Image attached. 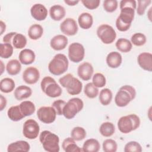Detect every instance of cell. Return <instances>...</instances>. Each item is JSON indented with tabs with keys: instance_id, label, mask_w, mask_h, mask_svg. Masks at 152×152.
<instances>
[{
	"instance_id": "24",
	"label": "cell",
	"mask_w": 152,
	"mask_h": 152,
	"mask_svg": "<svg viewBox=\"0 0 152 152\" xmlns=\"http://www.w3.org/2000/svg\"><path fill=\"white\" fill-rule=\"evenodd\" d=\"M78 22L80 27L83 29H89L91 27L93 23V16L88 12L81 13L78 18Z\"/></svg>"
},
{
	"instance_id": "41",
	"label": "cell",
	"mask_w": 152,
	"mask_h": 152,
	"mask_svg": "<svg viewBox=\"0 0 152 152\" xmlns=\"http://www.w3.org/2000/svg\"><path fill=\"white\" fill-rule=\"evenodd\" d=\"M92 83L97 88H101L106 85V80L104 75L102 73H96L93 77Z\"/></svg>"
},
{
	"instance_id": "22",
	"label": "cell",
	"mask_w": 152,
	"mask_h": 152,
	"mask_svg": "<svg viewBox=\"0 0 152 152\" xmlns=\"http://www.w3.org/2000/svg\"><path fill=\"white\" fill-rule=\"evenodd\" d=\"M66 11L64 7L60 5H54L50 8L49 15L51 18L55 21H60L64 18Z\"/></svg>"
},
{
	"instance_id": "31",
	"label": "cell",
	"mask_w": 152,
	"mask_h": 152,
	"mask_svg": "<svg viewBox=\"0 0 152 152\" xmlns=\"http://www.w3.org/2000/svg\"><path fill=\"white\" fill-rule=\"evenodd\" d=\"M115 131V125L110 122H105L101 124L99 128V131L102 135L105 137L112 136Z\"/></svg>"
},
{
	"instance_id": "45",
	"label": "cell",
	"mask_w": 152,
	"mask_h": 152,
	"mask_svg": "<svg viewBox=\"0 0 152 152\" xmlns=\"http://www.w3.org/2000/svg\"><path fill=\"white\" fill-rule=\"evenodd\" d=\"M66 102L61 100V99H59V100H56L55 101H54L52 104V106L54 108V109L55 110L56 112V115H62V111H63V108L64 107V106L66 104Z\"/></svg>"
},
{
	"instance_id": "34",
	"label": "cell",
	"mask_w": 152,
	"mask_h": 152,
	"mask_svg": "<svg viewBox=\"0 0 152 152\" xmlns=\"http://www.w3.org/2000/svg\"><path fill=\"white\" fill-rule=\"evenodd\" d=\"M112 97L113 94L112 91L110 89L106 88L100 91L99 99L100 103L102 105L107 106L110 103L112 100Z\"/></svg>"
},
{
	"instance_id": "17",
	"label": "cell",
	"mask_w": 152,
	"mask_h": 152,
	"mask_svg": "<svg viewBox=\"0 0 152 152\" xmlns=\"http://www.w3.org/2000/svg\"><path fill=\"white\" fill-rule=\"evenodd\" d=\"M137 62L140 66L145 71H152V54L149 52H142L137 57Z\"/></svg>"
},
{
	"instance_id": "21",
	"label": "cell",
	"mask_w": 152,
	"mask_h": 152,
	"mask_svg": "<svg viewBox=\"0 0 152 152\" xmlns=\"http://www.w3.org/2000/svg\"><path fill=\"white\" fill-rule=\"evenodd\" d=\"M30 146L28 142L23 140L17 141L11 143L7 147L8 152L24 151L27 152L30 150Z\"/></svg>"
},
{
	"instance_id": "44",
	"label": "cell",
	"mask_w": 152,
	"mask_h": 152,
	"mask_svg": "<svg viewBox=\"0 0 152 152\" xmlns=\"http://www.w3.org/2000/svg\"><path fill=\"white\" fill-rule=\"evenodd\" d=\"M151 3V0H140L138 1V7L137 12L139 15L144 14L146 8Z\"/></svg>"
},
{
	"instance_id": "7",
	"label": "cell",
	"mask_w": 152,
	"mask_h": 152,
	"mask_svg": "<svg viewBox=\"0 0 152 152\" xmlns=\"http://www.w3.org/2000/svg\"><path fill=\"white\" fill-rule=\"evenodd\" d=\"M40 87L42 91L48 96L52 98L59 97L61 95L62 90L52 77L47 76L44 77L41 83Z\"/></svg>"
},
{
	"instance_id": "15",
	"label": "cell",
	"mask_w": 152,
	"mask_h": 152,
	"mask_svg": "<svg viewBox=\"0 0 152 152\" xmlns=\"http://www.w3.org/2000/svg\"><path fill=\"white\" fill-rule=\"evenodd\" d=\"M94 72L92 65L87 62L81 64L77 68L78 77L84 81H88L91 78Z\"/></svg>"
},
{
	"instance_id": "38",
	"label": "cell",
	"mask_w": 152,
	"mask_h": 152,
	"mask_svg": "<svg viewBox=\"0 0 152 152\" xmlns=\"http://www.w3.org/2000/svg\"><path fill=\"white\" fill-rule=\"evenodd\" d=\"M84 93L88 98L94 99L99 94V89L92 83H88L84 88Z\"/></svg>"
},
{
	"instance_id": "33",
	"label": "cell",
	"mask_w": 152,
	"mask_h": 152,
	"mask_svg": "<svg viewBox=\"0 0 152 152\" xmlns=\"http://www.w3.org/2000/svg\"><path fill=\"white\" fill-rule=\"evenodd\" d=\"M15 82L11 78H4L0 82V90L2 92L8 93L14 90Z\"/></svg>"
},
{
	"instance_id": "40",
	"label": "cell",
	"mask_w": 152,
	"mask_h": 152,
	"mask_svg": "<svg viewBox=\"0 0 152 152\" xmlns=\"http://www.w3.org/2000/svg\"><path fill=\"white\" fill-rule=\"evenodd\" d=\"M118 144L112 139H106L103 142V150L105 152H116Z\"/></svg>"
},
{
	"instance_id": "51",
	"label": "cell",
	"mask_w": 152,
	"mask_h": 152,
	"mask_svg": "<svg viewBox=\"0 0 152 152\" xmlns=\"http://www.w3.org/2000/svg\"><path fill=\"white\" fill-rule=\"evenodd\" d=\"M0 29H1V32H0V35H2L3 33L6 30V25L5 23H4L2 20L0 21Z\"/></svg>"
},
{
	"instance_id": "9",
	"label": "cell",
	"mask_w": 152,
	"mask_h": 152,
	"mask_svg": "<svg viewBox=\"0 0 152 152\" xmlns=\"http://www.w3.org/2000/svg\"><path fill=\"white\" fill-rule=\"evenodd\" d=\"M97 35L104 44H110L116 37V33L114 28L108 24H102L97 29Z\"/></svg>"
},
{
	"instance_id": "16",
	"label": "cell",
	"mask_w": 152,
	"mask_h": 152,
	"mask_svg": "<svg viewBox=\"0 0 152 152\" xmlns=\"http://www.w3.org/2000/svg\"><path fill=\"white\" fill-rule=\"evenodd\" d=\"M30 13L36 20L43 21L48 16V10L43 4H35L31 7Z\"/></svg>"
},
{
	"instance_id": "4",
	"label": "cell",
	"mask_w": 152,
	"mask_h": 152,
	"mask_svg": "<svg viewBox=\"0 0 152 152\" xmlns=\"http://www.w3.org/2000/svg\"><path fill=\"white\" fill-rule=\"evenodd\" d=\"M69 65L66 56L62 53H58L48 64L49 71L54 75H60L65 72Z\"/></svg>"
},
{
	"instance_id": "53",
	"label": "cell",
	"mask_w": 152,
	"mask_h": 152,
	"mask_svg": "<svg viewBox=\"0 0 152 152\" xmlns=\"http://www.w3.org/2000/svg\"><path fill=\"white\" fill-rule=\"evenodd\" d=\"M151 7L149 9L148 11L147 12V17L150 21H151Z\"/></svg>"
},
{
	"instance_id": "46",
	"label": "cell",
	"mask_w": 152,
	"mask_h": 152,
	"mask_svg": "<svg viewBox=\"0 0 152 152\" xmlns=\"http://www.w3.org/2000/svg\"><path fill=\"white\" fill-rule=\"evenodd\" d=\"M82 4L84 6L89 10H94L98 8L100 5V0H82Z\"/></svg>"
},
{
	"instance_id": "3",
	"label": "cell",
	"mask_w": 152,
	"mask_h": 152,
	"mask_svg": "<svg viewBox=\"0 0 152 152\" xmlns=\"http://www.w3.org/2000/svg\"><path fill=\"white\" fill-rule=\"evenodd\" d=\"M59 84L66 88V91L71 95L79 94L83 88V84L72 74L68 73L59 79Z\"/></svg>"
},
{
	"instance_id": "10",
	"label": "cell",
	"mask_w": 152,
	"mask_h": 152,
	"mask_svg": "<svg viewBox=\"0 0 152 152\" xmlns=\"http://www.w3.org/2000/svg\"><path fill=\"white\" fill-rule=\"evenodd\" d=\"M85 55V49L83 45L78 42L70 44L68 47V58L74 63H78L83 61Z\"/></svg>"
},
{
	"instance_id": "18",
	"label": "cell",
	"mask_w": 152,
	"mask_h": 152,
	"mask_svg": "<svg viewBox=\"0 0 152 152\" xmlns=\"http://www.w3.org/2000/svg\"><path fill=\"white\" fill-rule=\"evenodd\" d=\"M68 38L62 34H58L52 38L50 42V47L55 50L64 49L68 45Z\"/></svg>"
},
{
	"instance_id": "27",
	"label": "cell",
	"mask_w": 152,
	"mask_h": 152,
	"mask_svg": "<svg viewBox=\"0 0 152 152\" xmlns=\"http://www.w3.org/2000/svg\"><path fill=\"white\" fill-rule=\"evenodd\" d=\"M7 115L11 121L14 122L19 121L25 117L22 113L19 105L10 107L7 111Z\"/></svg>"
},
{
	"instance_id": "47",
	"label": "cell",
	"mask_w": 152,
	"mask_h": 152,
	"mask_svg": "<svg viewBox=\"0 0 152 152\" xmlns=\"http://www.w3.org/2000/svg\"><path fill=\"white\" fill-rule=\"evenodd\" d=\"M120 9L125 7H131L135 10L137 7V2L135 0H122L120 2Z\"/></svg>"
},
{
	"instance_id": "5",
	"label": "cell",
	"mask_w": 152,
	"mask_h": 152,
	"mask_svg": "<svg viewBox=\"0 0 152 152\" xmlns=\"http://www.w3.org/2000/svg\"><path fill=\"white\" fill-rule=\"evenodd\" d=\"M135 15V10L131 7H125L121 9L119 15L116 20V27L120 31H126L129 30Z\"/></svg>"
},
{
	"instance_id": "2",
	"label": "cell",
	"mask_w": 152,
	"mask_h": 152,
	"mask_svg": "<svg viewBox=\"0 0 152 152\" xmlns=\"http://www.w3.org/2000/svg\"><path fill=\"white\" fill-rule=\"evenodd\" d=\"M136 96L135 89L131 86L125 85L122 86L115 97V102L118 107H125Z\"/></svg>"
},
{
	"instance_id": "14",
	"label": "cell",
	"mask_w": 152,
	"mask_h": 152,
	"mask_svg": "<svg viewBox=\"0 0 152 152\" xmlns=\"http://www.w3.org/2000/svg\"><path fill=\"white\" fill-rule=\"evenodd\" d=\"M40 78V72L37 68L30 66L27 68L23 73V80L28 84H36Z\"/></svg>"
},
{
	"instance_id": "20",
	"label": "cell",
	"mask_w": 152,
	"mask_h": 152,
	"mask_svg": "<svg viewBox=\"0 0 152 152\" xmlns=\"http://www.w3.org/2000/svg\"><path fill=\"white\" fill-rule=\"evenodd\" d=\"M19 61L24 65H30L34 62L36 55L34 52L29 49H24L19 53Z\"/></svg>"
},
{
	"instance_id": "26",
	"label": "cell",
	"mask_w": 152,
	"mask_h": 152,
	"mask_svg": "<svg viewBox=\"0 0 152 152\" xmlns=\"http://www.w3.org/2000/svg\"><path fill=\"white\" fill-rule=\"evenodd\" d=\"M63 150L66 152H80L83 151L75 143V140L72 137L65 138L62 144Z\"/></svg>"
},
{
	"instance_id": "25",
	"label": "cell",
	"mask_w": 152,
	"mask_h": 152,
	"mask_svg": "<svg viewBox=\"0 0 152 152\" xmlns=\"http://www.w3.org/2000/svg\"><path fill=\"white\" fill-rule=\"evenodd\" d=\"M100 148V144L98 140L94 138H90L84 142L82 151L84 152H97Z\"/></svg>"
},
{
	"instance_id": "37",
	"label": "cell",
	"mask_w": 152,
	"mask_h": 152,
	"mask_svg": "<svg viewBox=\"0 0 152 152\" xmlns=\"http://www.w3.org/2000/svg\"><path fill=\"white\" fill-rule=\"evenodd\" d=\"M13 53V46L10 43H1L0 56L2 58L7 59L12 56Z\"/></svg>"
},
{
	"instance_id": "13",
	"label": "cell",
	"mask_w": 152,
	"mask_h": 152,
	"mask_svg": "<svg viewBox=\"0 0 152 152\" xmlns=\"http://www.w3.org/2000/svg\"><path fill=\"white\" fill-rule=\"evenodd\" d=\"M61 31L66 36L75 35L78 30L76 21L72 18H67L64 20L60 24Z\"/></svg>"
},
{
	"instance_id": "8",
	"label": "cell",
	"mask_w": 152,
	"mask_h": 152,
	"mask_svg": "<svg viewBox=\"0 0 152 152\" xmlns=\"http://www.w3.org/2000/svg\"><path fill=\"white\" fill-rule=\"evenodd\" d=\"M84 107L83 101L78 97L69 99L63 108L62 115L68 119L74 118L75 115L80 112Z\"/></svg>"
},
{
	"instance_id": "35",
	"label": "cell",
	"mask_w": 152,
	"mask_h": 152,
	"mask_svg": "<svg viewBox=\"0 0 152 152\" xmlns=\"http://www.w3.org/2000/svg\"><path fill=\"white\" fill-rule=\"evenodd\" d=\"M12 44L15 49H23L27 44V39L23 34L17 33L12 39Z\"/></svg>"
},
{
	"instance_id": "32",
	"label": "cell",
	"mask_w": 152,
	"mask_h": 152,
	"mask_svg": "<svg viewBox=\"0 0 152 152\" xmlns=\"http://www.w3.org/2000/svg\"><path fill=\"white\" fill-rule=\"evenodd\" d=\"M115 46L119 51L124 53L129 52L132 48V44L131 41L125 38L119 39L116 41Z\"/></svg>"
},
{
	"instance_id": "50",
	"label": "cell",
	"mask_w": 152,
	"mask_h": 152,
	"mask_svg": "<svg viewBox=\"0 0 152 152\" xmlns=\"http://www.w3.org/2000/svg\"><path fill=\"white\" fill-rule=\"evenodd\" d=\"M64 2L65 4H66L68 5L69 6H74L75 5H77L78 2L79 1L77 0V1H71V0H64Z\"/></svg>"
},
{
	"instance_id": "48",
	"label": "cell",
	"mask_w": 152,
	"mask_h": 152,
	"mask_svg": "<svg viewBox=\"0 0 152 152\" xmlns=\"http://www.w3.org/2000/svg\"><path fill=\"white\" fill-rule=\"evenodd\" d=\"M16 32H10L5 34L3 37V42L4 43H11L12 41V39L14 35L16 34Z\"/></svg>"
},
{
	"instance_id": "6",
	"label": "cell",
	"mask_w": 152,
	"mask_h": 152,
	"mask_svg": "<svg viewBox=\"0 0 152 152\" xmlns=\"http://www.w3.org/2000/svg\"><path fill=\"white\" fill-rule=\"evenodd\" d=\"M140 125V118L135 114H129L122 116L118 121V128L124 134H128L137 129Z\"/></svg>"
},
{
	"instance_id": "52",
	"label": "cell",
	"mask_w": 152,
	"mask_h": 152,
	"mask_svg": "<svg viewBox=\"0 0 152 152\" xmlns=\"http://www.w3.org/2000/svg\"><path fill=\"white\" fill-rule=\"evenodd\" d=\"M0 64H1V74H2V73L4 71L5 66H4V64L2 62V61H1V60L0 61Z\"/></svg>"
},
{
	"instance_id": "29",
	"label": "cell",
	"mask_w": 152,
	"mask_h": 152,
	"mask_svg": "<svg viewBox=\"0 0 152 152\" xmlns=\"http://www.w3.org/2000/svg\"><path fill=\"white\" fill-rule=\"evenodd\" d=\"M6 69L8 74L15 75L18 74L21 69V62L17 59H11L9 61L6 66Z\"/></svg>"
},
{
	"instance_id": "49",
	"label": "cell",
	"mask_w": 152,
	"mask_h": 152,
	"mask_svg": "<svg viewBox=\"0 0 152 152\" xmlns=\"http://www.w3.org/2000/svg\"><path fill=\"white\" fill-rule=\"evenodd\" d=\"M7 105V100L2 94H0V110L2 111L6 107Z\"/></svg>"
},
{
	"instance_id": "19",
	"label": "cell",
	"mask_w": 152,
	"mask_h": 152,
	"mask_svg": "<svg viewBox=\"0 0 152 152\" xmlns=\"http://www.w3.org/2000/svg\"><path fill=\"white\" fill-rule=\"evenodd\" d=\"M107 65L111 68H117L122 64V58L120 53L113 51L108 53L106 56Z\"/></svg>"
},
{
	"instance_id": "43",
	"label": "cell",
	"mask_w": 152,
	"mask_h": 152,
	"mask_svg": "<svg viewBox=\"0 0 152 152\" xmlns=\"http://www.w3.org/2000/svg\"><path fill=\"white\" fill-rule=\"evenodd\" d=\"M118 3L116 0H105L103 2L104 10L108 12H113L117 9Z\"/></svg>"
},
{
	"instance_id": "23",
	"label": "cell",
	"mask_w": 152,
	"mask_h": 152,
	"mask_svg": "<svg viewBox=\"0 0 152 152\" xmlns=\"http://www.w3.org/2000/svg\"><path fill=\"white\" fill-rule=\"evenodd\" d=\"M32 94V90L27 86L21 85L17 87L14 93L15 98L17 100H22L27 99Z\"/></svg>"
},
{
	"instance_id": "39",
	"label": "cell",
	"mask_w": 152,
	"mask_h": 152,
	"mask_svg": "<svg viewBox=\"0 0 152 152\" xmlns=\"http://www.w3.org/2000/svg\"><path fill=\"white\" fill-rule=\"evenodd\" d=\"M147 41L146 36L141 33H134L131 38V42L136 46H141L144 45Z\"/></svg>"
},
{
	"instance_id": "28",
	"label": "cell",
	"mask_w": 152,
	"mask_h": 152,
	"mask_svg": "<svg viewBox=\"0 0 152 152\" xmlns=\"http://www.w3.org/2000/svg\"><path fill=\"white\" fill-rule=\"evenodd\" d=\"M43 33L42 26L38 24L31 25L28 30V36L31 40H37L40 39Z\"/></svg>"
},
{
	"instance_id": "11",
	"label": "cell",
	"mask_w": 152,
	"mask_h": 152,
	"mask_svg": "<svg viewBox=\"0 0 152 152\" xmlns=\"http://www.w3.org/2000/svg\"><path fill=\"white\" fill-rule=\"evenodd\" d=\"M40 131V126L38 123L34 119H29L25 121L23 128V135L30 140H33L37 137Z\"/></svg>"
},
{
	"instance_id": "36",
	"label": "cell",
	"mask_w": 152,
	"mask_h": 152,
	"mask_svg": "<svg viewBox=\"0 0 152 152\" xmlns=\"http://www.w3.org/2000/svg\"><path fill=\"white\" fill-rule=\"evenodd\" d=\"M71 136L75 141H81L86 138V131L83 127L76 126L72 129Z\"/></svg>"
},
{
	"instance_id": "12",
	"label": "cell",
	"mask_w": 152,
	"mask_h": 152,
	"mask_svg": "<svg viewBox=\"0 0 152 152\" xmlns=\"http://www.w3.org/2000/svg\"><path fill=\"white\" fill-rule=\"evenodd\" d=\"M37 116L41 122L49 124L55 121L56 112L52 106H42L37 110Z\"/></svg>"
},
{
	"instance_id": "30",
	"label": "cell",
	"mask_w": 152,
	"mask_h": 152,
	"mask_svg": "<svg viewBox=\"0 0 152 152\" xmlns=\"http://www.w3.org/2000/svg\"><path fill=\"white\" fill-rule=\"evenodd\" d=\"M20 110L22 113L25 116H28L34 113L36 110L34 104L29 100H26L22 102L19 104Z\"/></svg>"
},
{
	"instance_id": "1",
	"label": "cell",
	"mask_w": 152,
	"mask_h": 152,
	"mask_svg": "<svg viewBox=\"0 0 152 152\" xmlns=\"http://www.w3.org/2000/svg\"><path fill=\"white\" fill-rule=\"evenodd\" d=\"M39 140L45 151L48 152L59 151V138L55 134L49 131H43L40 134Z\"/></svg>"
},
{
	"instance_id": "42",
	"label": "cell",
	"mask_w": 152,
	"mask_h": 152,
	"mask_svg": "<svg viewBox=\"0 0 152 152\" xmlns=\"http://www.w3.org/2000/svg\"><path fill=\"white\" fill-rule=\"evenodd\" d=\"M124 150L125 152H141L142 147L138 142L132 141L125 144Z\"/></svg>"
}]
</instances>
